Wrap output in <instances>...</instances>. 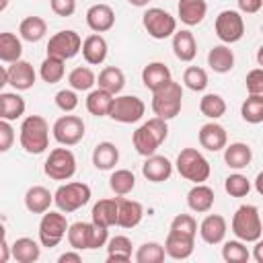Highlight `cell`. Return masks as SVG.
<instances>
[{
	"instance_id": "26",
	"label": "cell",
	"mask_w": 263,
	"mask_h": 263,
	"mask_svg": "<svg viewBox=\"0 0 263 263\" xmlns=\"http://www.w3.org/2000/svg\"><path fill=\"white\" fill-rule=\"evenodd\" d=\"M253 160V150L249 144L245 142H232V144H226L224 146V162L234 168V171H240V168H247Z\"/></svg>"
},
{
	"instance_id": "1",
	"label": "cell",
	"mask_w": 263,
	"mask_h": 263,
	"mask_svg": "<svg viewBox=\"0 0 263 263\" xmlns=\"http://www.w3.org/2000/svg\"><path fill=\"white\" fill-rule=\"evenodd\" d=\"M66 236L74 251H92L107 245L109 228L95 222H74L68 226Z\"/></svg>"
},
{
	"instance_id": "15",
	"label": "cell",
	"mask_w": 263,
	"mask_h": 263,
	"mask_svg": "<svg viewBox=\"0 0 263 263\" xmlns=\"http://www.w3.org/2000/svg\"><path fill=\"white\" fill-rule=\"evenodd\" d=\"M162 247H164L166 257L177 259V261H183V259H189V257H191L193 247H195V236H189V234H181V232L168 230L166 240H164Z\"/></svg>"
},
{
	"instance_id": "53",
	"label": "cell",
	"mask_w": 263,
	"mask_h": 263,
	"mask_svg": "<svg viewBox=\"0 0 263 263\" xmlns=\"http://www.w3.org/2000/svg\"><path fill=\"white\" fill-rule=\"evenodd\" d=\"M238 4V12H245V14H255L261 10L263 6V0H236Z\"/></svg>"
},
{
	"instance_id": "57",
	"label": "cell",
	"mask_w": 263,
	"mask_h": 263,
	"mask_svg": "<svg viewBox=\"0 0 263 263\" xmlns=\"http://www.w3.org/2000/svg\"><path fill=\"white\" fill-rule=\"evenodd\" d=\"M8 84V72H6V68L4 66H0V92H2V88Z\"/></svg>"
},
{
	"instance_id": "11",
	"label": "cell",
	"mask_w": 263,
	"mask_h": 263,
	"mask_svg": "<svg viewBox=\"0 0 263 263\" xmlns=\"http://www.w3.org/2000/svg\"><path fill=\"white\" fill-rule=\"evenodd\" d=\"M142 25L152 39H166L173 37V33L177 31V18L164 8H156V6L144 12Z\"/></svg>"
},
{
	"instance_id": "38",
	"label": "cell",
	"mask_w": 263,
	"mask_h": 263,
	"mask_svg": "<svg viewBox=\"0 0 263 263\" xmlns=\"http://www.w3.org/2000/svg\"><path fill=\"white\" fill-rule=\"evenodd\" d=\"M111 103H113V95L111 92H107L103 88H95L86 97V111L90 115H95V117H105V115H109Z\"/></svg>"
},
{
	"instance_id": "19",
	"label": "cell",
	"mask_w": 263,
	"mask_h": 263,
	"mask_svg": "<svg viewBox=\"0 0 263 263\" xmlns=\"http://www.w3.org/2000/svg\"><path fill=\"white\" fill-rule=\"evenodd\" d=\"M228 224L220 214H208L199 224V236L208 245H220L226 236Z\"/></svg>"
},
{
	"instance_id": "3",
	"label": "cell",
	"mask_w": 263,
	"mask_h": 263,
	"mask_svg": "<svg viewBox=\"0 0 263 263\" xmlns=\"http://www.w3.org/2000/svg\"><path fill=\"white\" fill-rule=\"evenodd\" d=\"M166 136H168V125H166V121L160 119V117H152V119L144 121V123L134 132L132 142H134V148H136L138 154L150 156V154H154V152L160 148V144L166 140Z\"/></svg>"
},
{
	"instance_id": "32",
	"label": "cell",
	"mask_w": 263,
	"mask_h": 263,
	"mask_svg": "<svg viewBox=\"0 0 263 263\" xmlns=\"http://www.w3.org/2000/svg\"><path fill=\"white\" fill-rule=\"evenodd\" d=\"M97 84H99V88H103V90H107V92H111V95L115 97V95H119V92L123 90V86H125V74H123V70L117 68V66H107V68H103V70L99 72Z\"/></svg>"
},
{
	"instance_id": "44",
	"label": "cell",
	"mask_w": 263,
	"mask_h": 263,
	"mask_svg": "<svg viewBox=\"0 0 263 263\" xmlns=\"http://www.w3.org/2000/svg\"><path fill=\"white\" fill-rule=\"evenodd\" d=\"M222 259L226 263H247L251 259V253L242 240H226L222 247Z\"/></svg>"
},
{
	"instance_id": "12",
	"label": "cell",
	"mask_w": 263,
	"mask_h": 263,
	"mask_svg": "<svg viewBox=\"0 0 263 263\" xmlns=\"http://www.w3.org/2000/svg\"><path fill=\"white\" fill-rule=\"evenodd\" d=\"M214 29H216V35L222 43L230 45V43H236L242 39L245 35V18L238 10H222L218 16H216V23H214Z\"/></svg>"
},
{
	"instance_id": "5",
	"label": "cell",
	"mask_w": 263,
	"mask_h": 263,
	"mask_svg": "<svg viewBox=\"0 0 263 263\" xmlns=\"http://www.w3.org/2000/svg\"><path fill=\"white\" fill-rule=\"evenodd\" d=\"M234 236L242 242H255L261 238L263 234V226H261V216H259V208L253 203H245L240 205L234 216H232V224H230Z\"/></svg>"
},
{
	"instance_id": "6",
	"label": "cell",
	"mask_w": 263,
	"mask_h": 263,
	"mask_svg": "<svg viewBox=\"0 0 263 263\" xmlns=\"http://www.w3.org/2000/svg\"><path fill=\"white\" fill-rule=\"evenodd\" d=\"M179 175L191 183H203L210 177V162L197 148H183L175 162Z\"/></svg>"
},
{
	"instance_id": "51",
	"label": "cell",
	"mask_w": 263,
	"mask_h": 263,
	"mask_svg": "<svg viewBox=\"0 0 263 263\" xmlns=\"http://www.w3.org/2000/svg\"><path fill=\"white\" fill-rule=\"evenodd\" d=\"M247 95H263V70L255 68L247 74Z\"/></svg>"
},
{
	"instance_id": "43",
	"label": "cell",
	"mask_w": 263,
	"mask_h": 263,
	"mask_svg": "<svg viewBox=\"0 0 263 263\" xmlns=\"http://www.w3.org/2000/svg\"><path fill=\"white\" fill-rule=\"evenodd\" d=\"M68 84L72 90H90L97 84V76L88 66H78L68 74Z\"/></svg>"
},
{
	"instance_id": "45",
	"label": "cell",
	"mask_w": 263,
	"mask_h": 263,
	"mask_svg": "<svg viewBox=\"0 0 263 263\" xmlns=\"http://www.w3.org/2000/svg\"><path fill=\"white\" fill-rule=\"evenodd\" d=\"M164 257H166L164 247L160 242H154V240L140 245L138 251H136V261L138 263H162Z\"/></svg>"
},
{
	"instance_id": "42",
	"label": "cell",
	"mask_w": 263,
	"mask_h": 263,
	"mask_svg": "<svg viewBox=\"0 0 263 263\" xmlns=\"http://www.w3.org/2000/svg\"><path fill=\"white\" fill-rule=\"evenodd\" d=\"M64 72H66L64 60L53 58V55H47V58L41 62V66H39V76H41L43 82H47V84L60 82V80L64 78Z\"/></svg>"
},
{
	"instance_id": "10",
	"label": "cell",
	"mask_w": 263,
	"mask_h": 263,
	"mask_svg": "<svg viewBox=\"0 0 263 263\" xmlns=\"http://www.w3.org/2000/svg\"><path fill=\"white\" fill-rule=\"evenodd\" d=\"M144 113H146L144 101L134 95H115L109 109V117L119 123H136L144 117Z\"/></svg>"
},
{
	"instance_id": "41",
	"label": "cell",
	"mask_w": 263,
	"mask_h": 263,
	"mask_svg": "<svg viewBox=\"0 0 263 263\" xmlns=\"http://www.w3.org/2000/svg\"><path fill=\"white\" fill-rule=\"evenodd\" d=\"M240 115L247 123H261L263 121V95H247L240 105Z\"/></svg>"
},
{
	"instance_id": "34",
	"label": "cell",
	"mask_w": 263,
	"mask_h": 263,
	"mask_svg": "<svg viewBox=\"0 0 263 263\" xmlns=\"http://www.w3.org/2000/svg\"><path fill=\"white\" fill-rule=\"evenodd\" d=\"M90 216H92L95 224H101L105 228L115 226L117 224V197L115 199H99L92 205Z\"/></svg>"
},
{
	"instance_id": "49",
	"label": "cell",
	"mask_w": 263,
	"mask_h": 263,
	"mask_svg": "<svg viewBox=\"0 0 263 263\" xmlns=\"http://www.w3.org/2000/svg\"><path fill=\"white\" fill-rule=\"evenodd\" d=\"M55 105L58 109H62L64 113H72L78 107V95L72 88H64L55 92Z\"/></svg>"
},
{
	"instance_id": "30",
	"label": "cell",
	"mask_w": 263,
	"mask_h": 263,
	"mask_svg": "<svg viewBox=\"0 0 263 263\" xmlns=\"http://www.w3.org/2000/svg\"><path fill=\"white\" fill-rule=\"evenodd\" d=\"M208 66L218 72V74H226L234 68V53L232 49L226 45V43H220V45H214L208 53Z\"/></svg>"
},
{
	"instance_id": "56",
	"label": "cell",
	"mask_w": 263,
	"mask_h": 263,
	"mask_svg": "<svg viewBox=\"0 0 263 263\" xmlns=\"http://www.w3.org/2000/svg\"><path fill=\"white\" fill-rule=\"evenodd\" d=\"M255 261L263 263V242H261V238L255 240Z\"/></svg>"
},
{
	"instance_id": "29",
	"label": "cell",
	"mask_w": 263,
	"mask_h": 263,
	"mask_svg": "<svg viewBox=\"0 0 263 263\" xmlns=\"http://www.w3.org/2000/svg\"><path fill=\"white\" fill-rule=\"evenodd\" d=\"M171 80V70L164 62H150L142 70V82L148 90H156Z\"/></svg>"
},
{
	"instance_id": "17",
	"label": "cell",
	"mask_w": 263,
	"mask_h": 263,
	"mask_svg": "<svg viewBox=\"0 0 263 263\" xmlns=\"http://www.w3.org/2000/svg\"><path fill=\"white\" fill-rule=\"evenodd\" d=\"M197 140H199V146L210 150V152H220L224 150V146L228 144V136H226V129L216 123V121H210V123H203L199 127V134H197Z\"/></svg>"
},
{
	"instance_id": "48",
	"label": "cell",
	"mask_w": 263,
	"mask_h": 263,
	"mask_svg": "<svg viewBox=\"0 0 263 263\" xmlns=\"http://www.w3.org/2000/svg\"><path fill=\"white\" fill-rule=\"evenodd\" d=\"M171 230L175 232H181V234H189V236H195L197 234V222L191 214H179L173 218L171 222Z\"/></svg>"
},
{
	"instance_id": "60",
	"label": "cell",
	"mask_w": 263,
	"mask_h": 263,
	"mask_svg": "<svg viewBox=\"0 0 263 263\" xmlns=\"http://www.w3.org/2000/svg\"><path fill=\"white\" fill-rule=\"evenodd\" d=\"M8 2H10V0H0V12H2V10H6Z\"/></svg>"
},
{
	"instance_id": "55",
	"label": "cell",
	"mask_w": 263,
	"mask_h": 263,
	"mask_svg": "<svg viewBox=\"0 0 263 263\" xmlns=\"http://www.w3.org/2000/svg\"><path fill=\"white\" fill-rule=\"evenodd\" d=\"M10 257H12L10 255V247H8L6 238H4V240H0V263H6Z\"/></svg>"
},
{
	"instance_id": "13",
	"label": "cell",
	"mask_w": 263,
	"mask_h": 263,
	"mask_svg": "<svg viewBox=\"0 0 263 263\" xmlns=\"http://www.w3.org/2000/svg\"><path fill=\"white\" fill-rule=\"evenodd\" d=\"M80 45H82L80 35L72 29H64V31H58L55 35L49 37L47 55H53V58H60L66 62V60H72L80 51Z\"/></svg>"
},
{
	"instance_id": "28",
	"label": "cell",
	"mask_w": 263,
	"mask_h": 263,
	"mask_svg": "<svg viewBox=\"0 0 263 263\" xmlns=\"http://www.w3.org/2000/svg\"><path fill=\"white\" fill-rule=\"evenodd\" d=\"M10 255L18 263H35L41 257V242L29 236H21L10 245Z\"/></svg>"
},
{
	"instance_id": "54",
	"label": "cell",
	"mask_w": 263,
	"mask_h": 263,
	"mask_svg": "<svg viewBox=\"0 0 263 263\" xmlns=\"http://www.w3.org/2000/svg\"><path fill=\"white\" fill-rule=\"evenodd\" d=\"M80 261H82V257L76 251H68V253H62L58 257V263H80Z\"/></svg>"
},
{
	"instance_id": "24",
	"label": "cell",
	"mask_w": 263,
	"mask_h": 263,
	"mask_svg": "<svg viewBox=\"0 0 263 263\" xmlns=\"http://www.w3.org/2000/svg\"><path fill=\"white\" fill-rule=\"evenodd\" d=\"M177 12L183 25L195 27L199 25L208 14V2L205 0H179Z\"/></svg>"
},
{
	"instance_id": "52",
	"label": "cell",
	"mask_w": 263,
	"mask_h": 263,
	"mask_svg": "<svg viewBox=\"0 0 263 263\" xmlns=\"http://www.w3.org/2000/svg\"><path fill=\"white\" fill-rule=\"evenodd\" d=\"M49 6L58 16H72L76 12V0H49Z\"/></svg>"
},
{
	"instance_id": "58",
	"label": "cell",
	"mask_w": 263,
	"mask_h": 263,
	"mask_svg": "<svg viewBox=\"0 0 263 263\" xmlns=\"http://www.w3.org/2000/svg\"><path fill=\"white\" fill-rule=\"evenodd\" d=\"M132 6H138V8H142V6H148V2L150 0H127Z\"/></svg>"
},
{
	"instance_id": "31",
	"label": "cell",
	"mask_w": 263,
	"mask_h": 263,
	"mask_svg": "<svg viewBox=\"0 0 263 263\" xmlns=\"http://www.w3.org/2000/svg\"><path fill=\"white\" fill-rule=\"evenodd\" d=\"M27 103L18 92H0V119L14 121L25 115Z\"/></svg>"
},
{
	"instance_id": "25",
	"label": "cell",
	"mask_w": 263,
	"mask_h": 263,
	"mask_svg": "<svg viewBox=\"0 0 263 263\" xmlns=\"http://www.w3.org/2000/svg\"><path fill=\"white\" fill-rule=\"evenodd\" d=\"M173 53L181 62H191L197 55V43L189 29H181L173 33Z\"/></svg>"
},
{
	"instance_id": "37",
	"label": "cell",
	"mask_w": 263,
	"mask_h": 263,
	"mask_svg": "<svg viewBox=\"0 0 263 263\" xmlns=\"http://www.w3.org/2000/svg\"><path fill=\"white\" fill-rule=\"evenodd\" d=\"M21 55H23L21 37H16L10 31H2L0 33V62L12 64V62L21 60Z\"/></svg>"
},
{
	"instance_id": "33",
	"label": "cell",
	"mask_w": 263,
	"mask_h": 263,
	"mask_svg": "<svg viewBox=\"0 0 263 263\" xmlns=\"http://www.w3.org/2000/svg\"><path fill=\"white\" fill-rule=\"evenodd\" d=\"M119 162V150L113 142H99L92 150V164L99 171H111Z\"/></svg>"
},
{
	"instance_id": "8",
	"label": "cell",
	"mask_w": 263,
	"mask_h": 263,
	"mask_svg": "<svg viewBox=\"0 0 263 263\" xmlns=\"http://www.w3.org/2000/svg\"><path fill=\"white\" fill-rule=\"evenodd\" d=\"M43 173L53 181H68L76 173V156L70 148H53L43 162Z\"/></svg>"
},
{
	"instance_id": "59",
	"label": "cell",
	"mask_w": 263,
	"mask_h": 263,
	"mask_svg": "<svg viewBox=\"0 0 263 263\" xmlns=\"http://www.w3.org/2000/svg\"><path fill=\"white\" fill-rule=\"evenodd\" d=\"M6 238V228H4V224L0 222V240H4Z\"/></svg>"
},
{
	"instance_id": "14",
	"label": "cell",
	"mask_w": 263,
	"mask_h": 263,
	"mask_svg": "<svg viewBox=\"0 0 263 263\" xmlns=\"http://www.w3.org/2000/svg\"><path fill=\"white\" fill-rule=\"evenodd\" d=\"M51 134H53L58 144L74 146L84 138V121L78 115H62L53 121Z\"/></svg>"
},
{
	"instance_id": "35",
	"label": "cell",
	"mask_w": 263,
	"mask_h": 263,
	"mask_svg": "<svg viewBox=\"0 0 263 263\" xmlns=\"http://www.w3.org/2000/svg\"><path fill=\"white\" fill-rule=\"evenodd\" d=\"M132 259V240L123 234H117L107 240V261L109 263H125Z\"/></svg>"
},
{
	"instance_id": "36",
	"label": "cell",
	"mask_w": 263,
	"mask_h": 263,
	"mask_svg": "<svg viewBox=\"0 0 263 263\" xmlns=\"http://www.w3.org/2000/svg\"><path fill=\"white\" fill-rule=\"evenodd\" d=\"M47 33V23L41 18V16H27L21 21L18 25V35L21 39L29 41V43H37L45 37Z\"/></svg>"
},
{
	"instance_id": "39",
	"label": "cell",
	"mask_w": 263,
	"mask_h": 263,
	"mask_svg": "<svg viewBox=\"0 0 263 263\" xmlns=\"http://www.w3.org/2000/svg\"><path fill=\"white\" fill-rule=\"evenodd\" d=\"M199 111H201V115H205L208 119L216 121V119H220V117L226 113V101H224L222 95H218V92H208V95H203L201 101H199Z\"/></svg>"
},
{
	"instance_id": "20",
	"label": "cell",
	"mask_w": 263,
	"mask_h": 263,
	"mask_svg": "<svg viewBox=\"0 0 263 263\" xmlns=\"http://www.w3.org/2000/svg\"><path fill=\"white\" fill-rule=\"evenodd\" d=\"M86 25L95 33H105L115 25V12L109 4H92L86 10Z\"/></svg>"
},
{
	"instance_id": "23",
	"label": "cell",
	"mask_w": 263,
	"mask_h": 263,
	"mask_svg": "<svg viewBox=\"0 0 263 263\" xmlns=\"http://www.w3.org/2000/svg\"><path fill=\"white\" fill-rule=\"evenodd\" d=\"M214 199H216L214 189L208 187L205 183H195L187 193V205H189V210H193L197 214L210 212L214 205Z\"/></svg>"
},
{
	"instance_id": "9",
	"label": "cell",
	"mask_w": 263,
	"mask_h": 263,
	"mask_svg": "<svg viewBox=\"0 0 263 263\" xmlns=\"http://www.w3.org/2000/svg\"><path fill=\"white\" fill-rule=\"evenodd\" d=\"M68 220L64 216V212H43L41 222H39V242L41 247L53 249L62 242V238L68 232Z\"/></svg>"
},
{
	"instance_id": "46",
	"label": "cell",
	"mask_w": 263,
	"mask_h": 263,
	"mask_svg": "<svg viewBox=\"0 0 263 263\" xmlns=\"http://www.w3.org/2000/svg\"><path fill=\"white\" fill-rule=\"evenodd\" d=\"M183 84L189 88V90H195V92H201L205 90L208 86V72L199 66H189L185 68L183 72Z\"/></svg>"
},
{
	"instance_id": "47",
	"label": "cell",
	"mask_w": 263,
	"mask_h": 263,
	"mask_svg": "<svg viewBox=\"0 0 263 263\" xmlns=\"http://www.w3.org/2000/svg\"><path fill=\"white\" fill-rule=\"evenodd\" d=\"M224 189H226V193L230 197H245L251 191V181L245 175H240V173H232V175L226 177Z\"/></svg>"
},
{
	"instance_id": "50",
	"label": "cell",
	"mask_w": 263,
	"mask_h": 263,
	"mask_svg": "<svg viewBox=\"0 0 263 263\" xmlns=\"http://www.w3.org/2000/svg\"><path fill=\"white\" fill-rule=\"evenodd\" d=\"M14 144V127L10 121L0 119V154L8 152Z\"/></svg>"
},
{
	"instance_id": "2",
	"label": "cell",
	"mask_w": 263,
	"mask_h": 263,
	"mask_svg": "<svg viewBox=\"0 0 263 263\" xmlns=\"http://www.w3.org/2000/svg\"><path fill=\"white\" fill-rule=\"evenodd\" d=\"M21 146L27 154H43L49 146V125L41 115H29L18 129Z\"/></svg>"
},
{
	"instance_id": "40",
	"label": "cell",
	"mask_w": 263,
	"mask_h": 263,
	"mask_svg": "<svg viewBox=\"0 0 263 263\" xmlns=\"http://www.w3.org/2000/svg\"><path fill=\"white\" fill-rule=\"evenodd\" d=\"M109 187L115 195H127L136 187V175L127 168H117L109 177Z\"/></svg>"
},
{
	"instance_id": "4",
	"label": "cell",
	"mask_w": 263,
	"mask_h": 263,
	"mask_svg": "<svg viewBox=\"0 0 263 263\" xmlns=\"http://www.w3.org/2000/svg\"><path fill=\"white\" fill-rule=\"evenodd\" d=\"M181 105H183V88L173 78L164 86L152 90V111L156 117L168 121L179 115Z\"/></svg>"
},
{
	"instance_id": "7",
	"label": "cell",
	"mask_w": 263,
	"mask_h": 263,
	"mask_svg": "<svg viewBox=\"0 0 263 263\" xmlns=\"http://www.w3.org/2000/svg\"><path fill=\"white\" fill-rule=\"evenodd\" d=\"M90 201V187L82 181H72V183H64L55 189L53 193V203L58 205L60 212L70 214L80 210L82 205H86Z\"/></svg>"
},
{
	"instance_id": "16",
	"label": "cell",
	"mask_w": 263,
	"mask_h": 263,
	"mask_svg": "<svg viewBox=\"0 0 263 263\" xmlns=\"http://www.w3.org/2000/svg\"><path fill=\"white\" fill-rule=\"evenodd\" d=\"M6 72H8V84L14 90H29V88H33V84L37 80V74H35L33 66L25 60L12 62L10 68H6Z\"/></svg>"
},
{
	"instance_id": "22",
	"label": "cell",
	"mask_w": 263,
	"mask_h": 263,
	"mask_svg": "<svg viewBox=\"0 0 263 263\" xmlns=\"http://www.w3.org/2000/svg\"><path fill=\"white\" fill-rule=\"evenodd\" d=\"M80 51H82V58L86 60V64L90 66H99L107 60V51H109V45L105 41V37L101 33H92L88 35L82 45H80Z\"/></svg>"
},
{
	"instance_id": "27",
	"label": "cell",
	"mask_w": 263,
	"mask_h": 263,
	"mask_svg": "<svg viewBox=\"0 0 263 263\" xmlns=\"http://www.w3.org/2000/svg\"><path fill=\"white\" fill-rule=\"evenodd\" d=\"M53 203V193L43 185H33L25 193V208L31 214H43Z\"/></svg>"
},
{
	"instance_id": "18",
	"label": "cell",
	"mask_w": 263,
	"mask_h": 263,
	"mask_svg": "<svg viewBox=\"0 0 263 263\" xmlns=\"http://www.w3.org/2000/svg\"><path fill=\"white\" fill-rule=\"evenodd\" d=\"M142 175L152 183H162L173 175V162L166 156H160L154 152V154L146 156V160L142 164Z\"/></svg>"
},
{
	"instance_id": "21",
	"label": "cell",
	"mask_w": 263,
	"mask_h": 263,
	"mask_svg": "<svg viewBox=\"0 0 263 263\" xmlns=\"http://www.w3.org/2000/svg\"><path fill=\"white\" fill-rule=\"evenodd\" d=\"M144 218V205L136 199H121L117 197V226L121 228H136Z\"/></svg>"
}]
</instances>
